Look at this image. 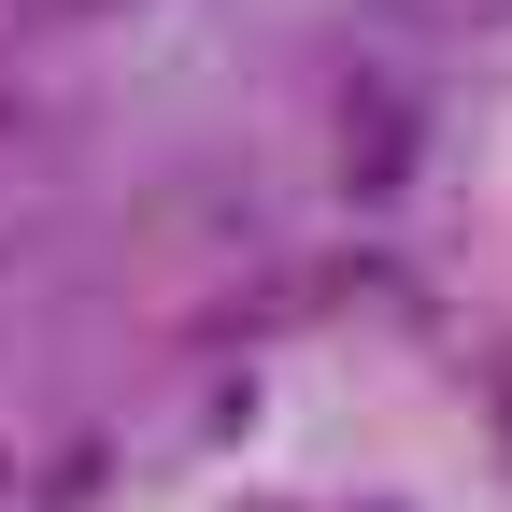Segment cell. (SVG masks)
Returning a JSON list of instances; mask_svg holds the SVG:
<instances>
[{"instance_id":"6da1fadb","label":"cell","mask_w":512,"mask_h":512,"mask_svg":"<svg viewBox=\"0 0 512 512\" xmlns=\"http://www.w3.org/2000/svg\"><path fill=\"white\" fill-rule=\"evenodd\" d=\"M427 171V100L399 72H342V114H328V185L342 200H399Z\"/></svg>"},{"instance_id":"7a4b0ae2","label":"cell","mask_w":512,"mask_h":512,"mask_svg":"<svg viewBox=\"0 0 512 512\" xmlns=\"http://www.w3.org/2000/svg\"><path fill=\"white\" fill-rule=\"evenodd\" d=\"M399 15H427V29H512V0H399Z\"/></svg>"},{"instance_id":"3957f363","label":"cell","mask_w":512,"mask_h":512,"mask_svg":"<svg viewBox=\"0 0 512 512\" xmlns=\"http://www.w3.org/2000/svg\"><path fill=\"white\" fill-rule=\"evenodd\" d=\"M242 512H299V498H242Z\"/></svg>"},{"instance_id":"277c9868","label":"cell","mask_w":512,"mask_h":512,"mask_svg":"<svg viewBox=\"0 0 512 512\" xmlns=\"http://www.w3.org/2000/svg\"><path fill=\"white\" fill-rule=\"evenodd\" d=\"M370 512H399V498H370Z\"/></svg>"},{"instance_id":"5b68a950","label":"cell","mask_w":512,"mask_h":512,"mask_svg":"<svg viewBox=\"0 0 512 512\" xmlns=\"http://www.w3.org/2000/svg\"><path fill=\"white\" fill-rule=\"evenodd\" d=\"M72 15H86V0H72Z\"/></svg>"}]
</instances>
